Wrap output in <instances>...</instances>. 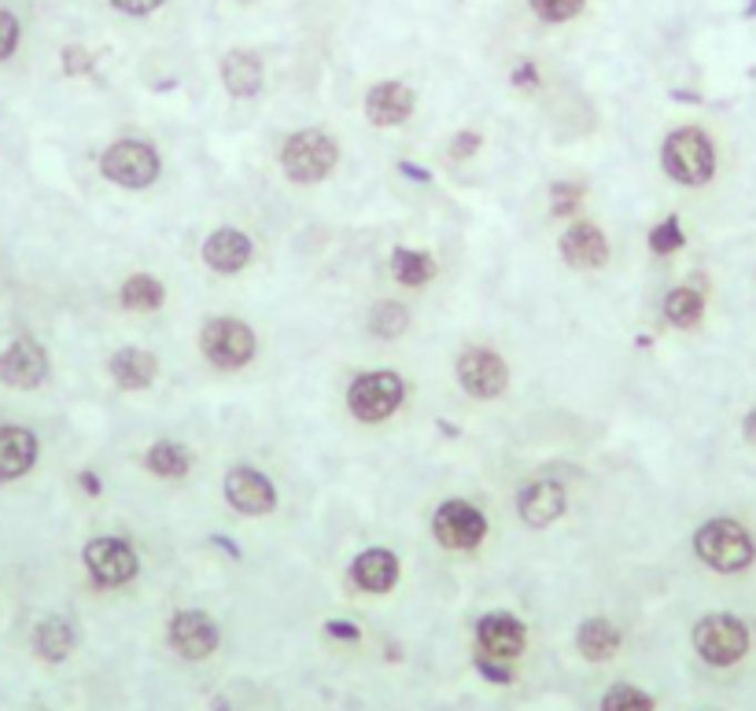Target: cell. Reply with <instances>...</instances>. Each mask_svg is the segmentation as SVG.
Listing matches in <instances>:
<instances>
[{
    "label": "cell",
    "instance_id": "cell-1",
    "mask_svg": "<svg viewBox=\"0 0 756 711\" xmlns=\"http://www.w3.org/2000/svg\"><path fill=\"white\" fill-rule=\"evenodd\" d=\"M694 553L702 557L713 571L738 576V571H746L756 560V542L738 520H730V516H716V520L697 527Z\"/></svg>",
    "mask_w": 756,
    "mask_h": 711
},
{
    "label": "cell",
    "instance_id": "cell-2",
    "mask_svg": "<svg viewBox=\"0 0 756 711\" xmlns=\"http://www.w3.org/2000/svg\"><path fill=\"white\" fill-rule=\"evenodd\" d=\"M661 163H664V174L672 181L697 189V185H705V181H713V174H716V148L708 141L705 130L683 125V130L668 133V141L661 148Z\"/></svg>",
    "mask_w": 756,
    "mask_h": 711
},
{
    "label": "cell",
    "instance_id": "cell-3",
    "mask_svg": "<svg viewBox=\"0 0 756 711\" xmlns=\"http://www.w3.org/2000/svg\"><path fill=\"white\" fill-rule=\"evenodd\" d=\"M336 159H340V148L322 130H300L281 148L284 177L300 181V185H314V181L329 177L332 166H336Z\"/></svg>",
    "mask_w": 756,
    "mask_h": 711
},
{
    "label": "cell",
    "instance_id": "cell-4",
    "mask_svg": "<svg viewBox=\"0 0 756 711\" xmlns=\"http://www.w3.org/2000/svg\"><path fill=\"white\" fill-rule=\"evenodd\" d=\"M694 649L713 668H730L749 652V627L730 612H713L694 627Z\"/></svg>",
    "mask_w": 756,
    "mask_h": 711
},
{
    "label": "cell",
    "instance_id": "cell-5",
    "mask_svg": "<svg viewBox=\"0 0 756 711\" xmlns=\"http://www.w3.org/2000/svg\"><path fill=\"white\" fill-rule=\"evenodd\" d=\"M200 351L218 369H244L255 358V332L236 317H214L200 332Z\"/></svg>",
    "mask_w": 756,
    "mask_h": 711
},
{
    "label": "cell",
    "instance_id": "cell-6",
    "mask_svg": "<svg viewBox=\"0 0 756 711\" xmlns=\"http://www.w3.org/2000/svg\"><path fill=\"white\" fill-rule=\"evenodd\" d=\"M403 395H406V387L395 373H387V369L362 373L347 392V409L365 424H381L403 406Z\"/></svg>",
    "mask_w": 756,
    "mask_h": 711
},
{
    "label": "cell",
    "instance_id": "cell-7",
    "mask_svg": "<svg viewBox=\"0 0 756 711\" xmlns=\"http://www.w3.org/2000/svg\"><path fill=\"white\" fill-rule=\"evenodd\" d=\"M100 170L119 189H148L159 177V155L144 141H119L100 159Z\"/></svg>",
    "mask_w": 756,
    "mask_h": 711
},
{
    "label": "cell",
    "instance_id": "cell-8",
    "mask_svg": "<svg viewBox=\"0 0 756 711\" xmlns=\"http://www.w3.org/2000/svg\"><path fill=\"white\" fill-rule=\"evenodd\" d=\"M432 535L440 538L446 549H476L487 535V520L476 506H468L462 498H451L435 509Z\"/></svg>",
    "mask_w": 756,
    "mask_h": 711
},
{
    "label": "cell",
    "instance_id": "cell-9",
    "mask_svg": "<svg viewBox=\"0 0 756 711\" xmlns=\"http://www.w3.org/2000/svg\"><path fill=\"white\" fill-rule=\"evenodd\" d=\"M457 384L465 387L468 395L476 398H498L510 384V369L506 362L498 358L495 351L487 347H468L457 354Z\"/></svg>",
    "mask_w": 756,
    "mask_h": 711
},
{
    "label": "cell",
    "instance_id": "cell-10",
    "mask_svg": "<svg viewBox=\"0 0 756 711\" xmlns=\"http://www.w3.org/2000/svg\"><path fill=\"white\" fill-rule=\"evenodd\" d=\"M85 568L100 587H122L137 576V553L122 538H93L85 546Z\"/></svg>",
    "mask_w": 756,
    "mask_h": 711
},
{
    "label": "cell",
    "instance_id": "cell-11",
    "mask_svg": "<svg viewBox=\"0 0 756 711\" xmlns=\"http://www.w3.org/2000/svg\"><path fill=\"white\" fill-rule=\"evenodd\" d=\"M225 501L244 516H266L278 509V490H273L270 476H262L259 468L240 465L225 476Z\"/></svg>",
    "mask_w": 756,
    "mask_h": 711
},
{
    "label": "cell",
    "instance_id": "cell-12",
    "mask_svg": "<svg viewBox=\"0 0 756 711\" xmlns=\"http://www.w3.org/2000/svg\"><path fill=\"white\" fill-rule=\"evenodd\" d=\"M44 373H49V354H44L41 343H33V339H16L4 354H0V380L8 387L30 392V387H38L44 380Z\"/></svg>",
    "mask_w": 756,
    "mask_h": 711
},
{
    "label": "cell",
    "instance_id": "cell-13",
    "mask_svg": "<svg viewBox=\"0 0 756 711\" xmlns=\"http://www.w3.org/2000/svg\"><path fill=\"white\" fill-rule=\"evenodd\" d=\"M170 646L185 660H208L218 649V627L203 612H178L170 619Z\"/></svg>",
    "mask_w": 756,
    "mask_h": 711
},
{
    "label": "cell",
    "instance_id": "cell-14",
    "mask_svg": "<svg viewBox=\"0 0 756 711\" xmlns=\"http://www.w3.org/2000/svg\"><path fill=\"white\" fill-rule=\"evenodd\" d=\"M480 652L491 660H513L524 652V623L510 612H491L476 627Z\"/></svg>",
    "mask_w": 756,
    "mask_h": 711
},
{
    "label": "cell",
    "instance_id": "cell-15",
    "mask_svg": "<svg viewBox=\"0 0 756 711\" xmlns=\"http://www.w3.org/2000/svg\"><path fill=\"white\" fill-rule=\"evenodd\" d=\"M517 512L528 527H550L565 512V487L554 479H535L517 495Z\"/></svg>",
    "mask_w": 756,
    "mask_h": 711
},
{
    "label": "cell",
    "instance_id": "cell-16",
    "mask_svg": "<svg viewBox=\"0 0 756 711\" xmlns=\"http://www.w3.org/2000/svg\"><path fill=\"white\" fill-rule=\"evenodd\" d=\"M561 255H565L568 266L576 270H598L609 258V244H605L602 228L591 222H576L561 236Z\"/></svg>",
    "mask_w": 756,
    "mask_h": 711
},
{
    "label": "cell",
    "instance_id": "cell-17",
    "mask_svg": "<svg viewBox=\"0 0 756 711\" xmlns=\"http://www.w3.org/2000/svg\"><path fill=\"white\" fill-rule=\"evenodd\" d=\"M414 114V93L403 82H381L365 93V119L373 125H399Z\"/></svg>",
    "mask_w": 756,
    "mask_h": 711
},
{
    "label": "cell",
    "instance_id": "cell-18",
    "mask_svg": "<svg viewBox=\"0 0 756 711\" xmlns=\"http://www.w3.org/2000/svg\"><path fill=\"white\" fill-rule=\"evenodd\" d=\"M203 262L218 273H236L251 262V240L240 228H218L203 240Z\"/></svg>",
    "mask_w": 756,
    "mask_h": 711
},
{
    "label": "cell",
    "instance_id": "cell-19",
    "mask_svg": "<svg viewBox=\"0 0 756 711\" xmlns=\"http://www.w3.org/2000/svg\"><path fill=\"white\" fill-rule=\"evenodd\" d=\"M33 461H38V439L27 428H0V479H19L27 476Z\"/></svg>",
    "mask_w": 756,
    "mask_h": 711
},
{
    "label": "cell",
    "instance_id": "cell-20",
    "mask_svg": "<svg viewBox=\"0 0 756 711\" xmlns=\"http://www.w3.org/2000/svg\"><path fill=\"white\" fill-rule=\"evenodd\" d=\"M351 579L370 593H387L399 579V560L392 549H365L351 565Z\"/></svg>",
    "mask_w": 756,
    "mask_h": 711
},
{
    "label": "cell",
    "instance_id": "cell-21",
    "mask_svg": "<svg viewBox=\"0 0 756 711\" xmlns=\"http://www.w3.org/2000/svg\"><path fill=\"white\" fill-rule=\"evenodd\" d=\"M222 82H225L229 93L240 97V100L259 97V89H262V60L255 52H244V49L229 52L222 60Z\"/></svg>",
    "mask_w": 756,
    "mask_h": 711
},
{
    "label": "cell",
    "instance_id": "cell-22",
    "mask_svg": "<svg viewBox=\"0 0 756 711\" xmlns=\"http://www.w3.org/2000/svg\"><path fill=\"white\" fill-rule=\"evenodd\" d=\"M159 373V362L152 358L148 351H137V347H125L111 358V376L114 384L125 387V392H141V387H148L155 380Z\"/></svg>",
    "mask_w": 756,
    "mask_h": 711
},
{
    "label": "cell",
    "instance_id": "cell-23",
    "mask_svg": "<svg viewBox=\"0 0 756 711\" xmlns=\"http://www.w3.org/2000/svg\"><path fill=\"white\" fill-rule=\"evenodd\" d=\"M576 646L591 663H602L621 649V630H616L609 619H587L576 634Z\"/></svg>",
    "mask_w": 756,
    "mask_h": 711
},
{
    "label": "cell",
    "instance_id": "cell-24",
    "mask_svg": "<svg viewBox=\"0 0 756 711\" xmlns=\"http://www.w3.org/2000/svg\"><path fill=\"white\" fill-rule=\"evenodd\" d=\"M33 649H38L41 660L49 663H60L71 657L74 649V630L67 619H44V623L33 630Z\"/></svg>",
    "mask_w": 756,
    "mask_h": 711
},
{
    "label": "cell",
    "instance_id": "cell-25",
    "mask_svg": "<svg viewBox=\"0 0 756 711\" xmlns=\"http://www.w3.org/2000/svg\"><path fill=\"white\" fill-rule=\"evenodd\" d=\"M392 273L399 284H406V288H421V284H429L435 277V262L425 251H414V247H395L392 251Z\"/></svg>",
    "mask_w": 756,
    "mask_h": 711
},
{
    "label": "cell",
    "instance_id": "cell-26",
    "mask_svg": "<svg viewBox=\"0 0 756 711\" xmlns=\"http://www.w3.org/2000/svg\"><path fill=\"white\" fill-rule=\"evenodd\" d=\"M167 299L163 284H159L152 273H133L130 281L122 284V306L133 309V314H152Z\"/></svg>",
    "mask_w": 756,
    "mask_h": 711
},
{
    "label": "cell",
    "instance_id": "cell-27",
    "mask_svg": "<svg viewBox=\"0 0 756 711\" xmlns=\"http://www.w3.org/2000/svg\"><path fill=\"white\" fill-rule=\"evenodd\" d=\"M144 465H148V473H155V476H163V479H181L189 473V465H192V457L185 446H178V443H155L152 450L144 454Z\"/></svg>",
    "mask_w": 756,
    "mask_h": 711
},
{
    "label": "cell",
    "instance_id": "cell-28",
    "mask_svg": "<svg viewBox=\"0 0 756 711\" xmlns=\"http://www.w3.org/2000/svg\"><path fill=\"white\" fill-rule=\"evenodd\" d=\"M705 314V299L702 292L694 288H675L664 295V317L672 321L675 328H694Z\"/></svg>",
    "mask_w": 756,
    "mask_h": 711
},
{
    "label": "cell",
    "instance_id": "cell-29",
    "mask_svg": "<svg viewBox=\"0 0 756 711\" xmlns=\"http://www.w3.org/2000/svg\"><path fill=\"white\" fill-rule=\"evenodd\" d=\"M410 328V314L406 306L399 303H376L373 314H370V332L381 339H399L403 332Z\"/></svg>",
    "mask_w": 756,
    "mask_h": 711
},
{
    "label": "cell",
    "instance_id": "cell-30",
    "mask_svg": "<svg viewBox=\"0 0 756 711\" xmlns=\"http://www.w3.org/2000/svg\"><path fill=\"white\" fill-rule=\"evenodd\" d=\"M602 711H653V701L643 690H635V685H613L605 693Z\"/></svg>",
    "mask_w": 756,
    "mask_h": 711
},
{
    "label": "cell",
    "instance_id": "cell-31",
    "mask_svg": "<svg viewBox=\"0 0 756 711\" xmlns=\"http://www.w3.org/2000/svg\"><path fill=\"white\" fill-rule=\"evenodd\" d=\"M683 244H686V236L679 228V217H664L661 225H653V233H649L653 255H672V251H679Z\"/></svg>",
    "mask_w": 756,
    "mask_h": 711
},
{
    "label": "cell",
    "instance_id": "cell-32",
    "mask_svg": "<svg viewBox=\"0 0 756 711\" xmlns=\"http://www.w3.org/2000/svg\"><path fill=\"white\" fill-rule=\"evenodd\" d=\"M528 4L543 22H568L572 16H579L587 0H528Z\"/></svg>",
    "mask_w": 756,
    "mask_h": 711
},
{
    "label": "cell",
    "instance_id": "cell-33",
    "mask_svg": "<svg viewBox=\"0 0 756 711\" xmlns=\"http://www.w3.org/2000/svg\"><path fill=\"white\" fill-rule=\"evenodd\" d=\"M583 200V189L572 185V181H561V185H554V192H550V203H554V214H572Z\"/></svg>",
    "mask_w": 756,
    "mask_h": 711
},
{
    "label": "cell",
    "instance_id": "cell-34",
    "mask_svg": "<svg viewBox=\"0 0 756 711\" xmlns=\"http://www.w3.org/2000/svg\"><path fill=\"white\" fill-rule=\"evenodd\" d=\"M19 44V19L0 8V60H8Z\"/></svg>",
    "mask_w": 756,
    "mask_h": 711
},
{
    "label": "cell",
    "instance_id": "cell-35",
    "mask_svg": "<svg viewBox=\"0 0 756 711\" xmlns=\"http://www.w3.org/2000/svg\"><path fill=\"white\" fill-rule=\"evenodd\" d=\"M476 148H480V133L473 130H462L451 141V159H468V155H476Z\"/></svg>",
    "mask_w": 756,
    "mask_h": 711
},
{
    "label": "cell",
    "instance_id": "cell-36",
    "mask_svg": "<svg viewBox=\"0 0 756 711\" xmlns=\"http://www.w3.org/2000/svg\"><path fill=\"white\" fill-rule=\"evenodd\" d=\"M63 67H67V74H85L89 71V52L71 44V49L63 52Z\"/></svg>",
    "mask_w": 756,
    "mask_h": 711
},
{
    "label": "cell",
    "instance_id": "cell-37",
    "mask_svg": "<svg viewBox=\"0 0 756 711\" xmlns=\"http://www.w3.org/2000/svg\"><path fill=\"white\" fill-rule=\"evenodd\" d=\"M111 4L125 11V16H148V11H155L163 0H111Z\"/></svg>",
    "mask_w": 756,
    "mask_h": 711
},
{
    "label": "cell",
    "instance_id": "cell-38",
    "mask_svg": "<svg viewBox=\"0 0 756 711\" xmlns=\"http://www.w3.org/2000/svg\"><path fill=\"white\" fill-rule=\"evenodd\" d=\"M476 668L484 671L491 682H502V685H506V682L513 679V674H510L506 668H498V663H491V657H484V652H480V657H476Z\"/></svg>",
    "mask_w": 756,
    "mask_h": 711
},
{
    "label": "cell",
    "instance_id": "cell-39",
    "mask_svg": "<svg viewBox=\"0 0 756 711\" xmlns=\"http://www.w3.org/2000/svg\"><path fill=\"white\" fill-rule=\"evenodd\" d=\"M329 634H332V638H343V641H354V638H359V627H354V623H343V619H332V623H329Z\"/></svg>",
    "mask_w": 756,
    "mask_h": 711
},
{
    "label": "cell",
    "instance_id": "cell-40",
    "mask_svg": "<svg viewBox=\"0 0 756 711\" xmlns=\"http://www.w3.org/2000/svg\"><path fill=\"white\" fill-rule=\"evenodd\" d=\"M78 479H82V487L89 490V495H100V484H97V476H93V473H82Z\"/></svg>",
    "mask_w": 756,
    "mask_h": 711
},
{
    "label": "cell",
    "instance_id": "cell-41",
    "mask_svg": "<svg viewBox=\"0 0 756 711\" xmlns=\"http://www.w3.org/2000/svg\"><path fill=\"white\" fill-rule=\"evenodd\" d=\"M746 439L756 446V409H749V417H746Z\"/></svg>",
    "mask_w": 756,
    "mask_h": 711
}]
</instances>
